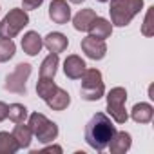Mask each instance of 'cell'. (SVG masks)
I'll return each mask as SVG.
<instances>
[{"label":"cell","instance_id":"13","mask_svg":"<svg viewBox=\"0 0 154 154\" xmlns=\"http://www.w3.org/2000/svg\"><path fill=\"white\" fill-rule=\"evenodd\" d=\"M89 35L94 36V38H100V40H105L111 36L112 33V24L107 20V18H102V17H96L93 20V24L89 26Z\"/></svg>","mask_w":154,"mask_h":154},{"label":"cell","instance_id":"2","mask_svg":"<svg viewBox=\"0 0 154 154\" xmlns=\"http://www.w3.org/2000/svg\"><path fill=\"white\" fill-rule=\"evenodd\" d=\"M141 8H143V0H111L109 6L111 22L118 27H125L141 11Z\"/></svg>","mask_w":154,"mask_h":154},{"label":"cell","instance_id":"26","mask_svg":"<svg viewBox=\"0 0 154 154\" xmlns=\"http://www.w3.org/2000/svg\"><path fill=\"white\" fill-rule=\"evenodd\" d=\"M8 111H9V105L4 103V102H0V122H4L8 118Z\"/></svg>","mask_w":154,"mask_h":154},{"label":"cell","instance_id":"7","mask_svg":"<svg viewBox=\"0 0 154 154\" xmlns=\"http://www.w3.org/2000/svg\"><path fill=\"white\" fill-rule=\"evenodd\" d=\"M31 76V65L29 63H18L11 74L6 76L4 89L15 94H26L27 93V80Z\"/></svg>","mask_w":154,"mask_h":154},{"label":"cell","instance_id":"24","mask_svg":"<svg viewBox=\"0 0 154 154\" xmlns=\"http://www.w3.org/2000/svg\"><path fill=\"white\" fill-rule=\"evenodd\" d=\"M141 33L145 36H152L154 35V24H152V8H149L147 15H145V20H143V26H141Z\"/></svg>","mask_w":154,"mask_h":154},{"label":"cell","instance_id":"17","mask_svg":"<svg viewBox=\"0 0 154 154\" xmlns=\"http://www.w3.org/2000/svg\"><path fill=\"white\" fill-rule=\"evenodd\" d=\"M96 17H98V15L94 13V9H91V8L82 9V11H78V13L74 15V18H72V26H74L76 31H87L89 26L93 24V20H94Z\"/></svg>","mask_w":154,"mask_h":154},{"label":"cell","instance_id":"9","mask_svg":"<svg viewBox=\"0 0 154 154\" xmlns=\"http://www.w3.org/2000/svg\"><path fill=\"white\" fill-rule=\"evenodd\" d=\"M49 18L54 24H67L71 20V8L67 4V0H51L49 4Z\"/></svg>","mask_w":154,"mask_h":154},{"label":"cell","instance_id":"5","mask_svg":"<svg viewBox=\"0 0 154 154\" xmlns=\"http://www.w3.org/2000/svg\"><path fill=\"white\" fill-rule=\"evenodd\" d=\"M27 24H29V17L24 9L20 8L11 9L4 17V20L0 22V38H15Z\"/></svg>","mask_w":154,"mask_h":154},{"label":"cell","instance_id":"18","mask_svg":"<svg viewBox=\"0 0 154 154\" xmlns=\"http://www.w3.org/2000/svg\"><path fill=\"white\" fill-rule=\"evenodd\" d=\"M11 134L15 136V140H17V143H18L20 149H27V147L31 145L33 132H31V127H29V125H24V122H22V123H17Z\"/></svg>","mask_w":154,"mask_h":154},{"label":"cell","instance_id":"11","mask_svg":"<svg viewBox=\"0 0 154 154\" xmlns=\"http://www.w3.org/2000/svg\"><path fill=\"white\" fill-rule=\"evenodd\" d=\"M44 47V40L36 31H27L22 38V49L29 56H36Z\"/></svg>","mask_w":154,"mask_h":154},{"label":"cell","instance_id":"23","mask_svg":"<svg viewBox=\"0 0 154 154\" xmlns=\"http://www.w3.org/2000/svg\"><path fill=\"white\" fill-rule=\"evenodd\" d=\"M17 45L11 38H0V62H9L15 56Z\"/></svg>","mask_w":154,"mask_h":154},{"label":"cell","instance_id":"14","mask_svg":"<svg viewBox=\"0 0 154 154\" xmlns=\"http://www.w3.org/2000/svg\"><path fill=\"white\" fill-rule=\"evenodd\" d=\"M44 45L47 47L49 53L60 54V53H63V51L67 49L69 40H67V36L62 35V33H49V35L44 38Z\"/></svg>","mask_w":154,"mask_h":154},{"label":"cell","instance_id":"1","mask_svg":"<svg viewBox=\"0 0 154 154\" xmlns=\"http://www.w3.org/2000/svg\"><path fill=\"white\" fill-rule=\"evenodd\" d=\"M114 132H116V127L112 120L105 112H96L85 125V141L94 150H103L107 149Z\"/></svg>","mask_w":154,"mask_h":154},{"label":"cell","instance_id":"8","mask_svg":"<svg viewBox=\"0 0 154 154\" xmlns=\"http://www.w3.org/2000/svg\"><path fill=\"white\" fill-rule=\"evenodd\" d=\"M82 51L91 60H102L107 54V45H105V40H100V38H94L89 35L82 40Z\"/></svg>","mask_w":154,"mask_h":154},{"label":"cell","instance_id":"10","mask_svg":"<svg viewBox=\"0 0 154 154\" xmlns=\"http://www.w3.org/2000/svg\"><path fill=\"white\" fill-rule=\"evenodd\" d=\"M85 69H87V65L78 54H69L63 62V72L71 80H80L82 74L85 72Z\"/></svg>","mask_w":154,"mask_h":154},{"label":"cell","instance_id":"3","mask_svg":"<svg viewBox=\"0 0 154 154\" xmlns=\"http://www.w3.org/2000/svg\"><path fill=\"white\" fill-rule=\"evenodd\" d=\"M103 93H105V85H103L102 72L98 69H85V72L82 74V87H80L82 98L87 102H96L103 96Z\"/></svg>","mask_w":154,"mask_h":154},{"label":"cell","instance_id":"4","mask_svg":"<svg viewBox=\"0 0 154 154\" xmlns=\"http://www.w3.org/2000/svg\"><path fill=\"white\" fill-rule=\"evenodd\" d=\"M33 136L40 141V143H49L53 140H56L58 136V125L54 122H51L45 114L42 112H33L29 116V123Z\"/></svg>","mask_w":154,"mask_h":154},{"label":"cell","instance_id":"20","mask_svg":"<svg viewBox=\"0 0 154 154\" xmlns=\"http://www.w3.org/2000/svg\"><path fill=\"white\" fill-rule=\"evenodd\" d=\"M18 149L20 147H18L13 134H9L6 131L0 132V154H15Z\"/></svg>","mask_w":154,"mask_h":154},{"label":"cell","instance_id":"28","mask_svg":"<svg viewBox=\"0 0 154 154\" xmlns=\"http://www.w3.org/2000/svg\"><path fill=\"white\" fill-rule=\"evenodd\" d=\"M71 2H72V4H82L84 0H71Z\"/></svg>","mask_w":154,"mask_h":154},{"label":"cell","instance_id":"16","mask_svg":"<svg viewBox=\"0 0 154 154\" xmlns=\"http://www.w3.org/2000/svg\"><path fill=\"white\" fill-rule=\"evenodd\" d=\"M154 116V109L150 103H145V102H140L136 103L132 109H131V118L136 122V123H149Z\"/></svg>","mask_w":154,"mask_h":154},{"label":"cell","instance_id":"15","mask_svg":"<svg viewBox=\"0 0 154 154\" xmlns=\"http://www.w3.org/2000/svg\"><path fill=\"white\" fill-rule=\"evenodd\" d=\"M45 103H47L53 111H63V109L69 107V103H71V96H69V93L63 91L62 87H56V91L45 100Z\"/></svg>","mask_w":154,"mask_h":154},{"label":"cell","instance_id":"6","mask_svg":"<svg viewBox=\"0 0 154 154\" xmlns=\"http://www.w3.org/2000/svg\"><path fill=\"white\" fill-rule=\"evenodd\" d=\"M127 102V91L125 87H112L107 94V112L116 123H125L129 114L125 111Z\"/></svg>","mask_w":154,"mask_h":154},{"label":"cell","instance_id":"27","mask_svg":"<svg viewBox=\"0 0 154 154\" xmlns=\"http://www.w3.org/2000/svg\"><path fill=\"white\" fill-rule=\"evenodd\" d=\"M40 152H62V147L60 145H49V147H45V149H42Z\"/></svg>","mask_w":154,"mask_h":154},{"label":"cell","instance_id":"12","mask_svg":"<svg viewBox=\"0 0 154 154\" xmlns=\"http://www.w3.org/2000/svg\"><path fill=\"white\" fill-rule=\"evenodd\" d=\"M131 143H132V138H131L129 132H125V131L118 132V131H116L107 147H109V150H111L112 154H125V152L131 149Z\"/></svg>","mask_w":154,"mask_h":154},{"label":"cell","instance_id":"21","mask_svg":"<svg viewBox=\"0 0 154 154\" xmlns=\"http://www.w3.org/2000/svg\"><path fill=\"white\" fill-rule=\"evenodd\" d=\"M56 87H58V85H56L51 78H40V80H38V84H36V94L45 102V100H47V98L56 91Z\"/></svg>","mask_w":154,"mask_h":154},{"label":"cell","instance_id":"25","mask_svg":"<svg viewBox=\"0 0 154 154\" xmlns=\"http://www.w3.org/2000/svg\"><path fill=\"white\" fill-rule=\"evenodd\" d=\"M42 2L44 0H22V9L24 11H31V9H38L40 6H42Z\"/></svg>","mask_w":154,"mask_h":154},{"label":"cell","instance_id":"29","mask_svg":"<svg viewBox=\"0 0 154 154\" xmlns=\"http://www.w3.org/2000/svg\"><path fill=\"white\" fill-rule=\"evenodd\" d=\"M98 2H109V0H98Z\"/></svg>","mask_w":154,"mask_h":154},{"label":"cell","instance_id":"22","mask_svg":"<svg viewBox=\"0 0 154 154\" xmlns=\"http://www.w3.org/2000/svg\"><path fill=\"white\" fill-rule=\"evenodd\" d=\"M8 118H9L13 123H22V122H26V118H27V107L22 105V103H11V105H9V111H8Z\"/></svg>","mask_w":154,"mask_h":154},{"label":"cell","instance_id":"19","mask_svg":"<svg viewBox=\"0 0 154 154\" xmlns=\"http://www.w3.org/2000/svg\"><path fill=\"white\" fill-rule=\"evenodd\" d=\"M58 63H60L58 54L51 53L49 56H45L44 62H42V65H40V78H51L53 80L56 71H58Z\"/></svg>","mask_w":154,"mask_h":154}]
</instances>
